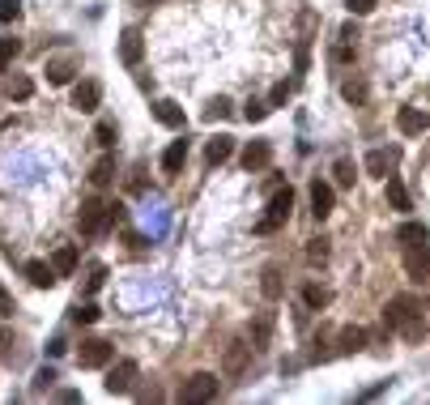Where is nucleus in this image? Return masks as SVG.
<instances>
[{"label": "nucleus", "instance_id": "1", "mask_svg": "<svg viewBox=\"0 0 430 405\" xmlns=\"http://www.w3.org/2000/svg\"><path fill=\"white\" fill-rule=\"evenodd\" d=\"M384 324L400 328L404 341H422L426 337V320H422V299L418 294H396L384 308Z\"/></svg>", "mask_w": 430, "mask_h": 405}, {"label": "nucleus", "instance_id": "2", "mask_svg": "<svg viewBox=\"0 0 430 405\" xmlns=\"http://www.w3.org/2000/svg\"><path fill=\"white\" fill-rule=\"evenodd\" d=\"M119 218V205H107V200H86L81 214H77V226H81V235L98 239V235H107L111 226Z\"/></svg>", "mask_w": 430, "mask_h": 405}, {"label": "nucleus", "instance_id": "3", "mask_svg": "<svg viewBox=\"0 0 430 405\" xmlns=\"http://www.w3.org/2000/svg\"><path fill=\"white\" fill-rule=\"evenodd\" d=\"M290 209H294V188L286 184V188H277L273 196H268V214L256 222V231L260 235H268V231H277L282 222H290Z\"/></svg>", "mask_w": 430, "mask_h": 405}, {"label": "nucleus", "instance_id": "4", "mask_svg": "<svg viewBox=\"0 0 430 405\" xmlns=\"http://www.w3.org/2000/svg\"><path fill=\"white\" fill-rule=\"evenodd\" d=\"M111 359H115V346L103 341V337H90V341H81V350H77V367H86V371L107 367Z\"/></svg>", "mask_w": 430, "mask_h": 405}, {"label": "nucleus", "instance_id": "5", "mask_svg": "<svg viewBox=\"0 0 430 405\" xmlns=\"http://www.w3.org/2000/svg\"><path fill=\"white\" fill-rule=\"evenodd\" d=\"M404 273H409L413 282L430 277V235H426V239H413V243H404Z\"/></svg>", "mask_w": 430, "mask_h": 405}, {"label": "nucleus", "instance_id": "6", "mask_svg": "<svg viewBox=\"0 0 430 405\" xmlns=\"http://www.w3.org/2000/svg\"><path fill=\"white\" fill-rule=\"evenodd\" d=\"M213 397H217V375L213 371H196L179 388V401H213Z\"/></svg>", "mask_w": 430, "mask_h": 405}, {"label": "nucleus", "instance_id": "7", "mask_svg": "<svg viewBox=\"0 0 430 405\" xmlns=\"http://www.w3.org/2000/svg\"><path fill=\"white\" fill-rule=\"evenodd\" d=\"M133 384H137V363L133 359H119L111 371H107V393L115 397V393H133Z\"/></svg>", "mask_w": 430, "mask_h": 405}, {"label": "nucleus", "instance_id": "8", "mask_svg": "<svg viewBox=\"0 0 430 405\" xmlns=\"http://www.w3.org/2000/svg\"><path fill=\"white\" fill-rule=\"evenodd\" d=\"M247 363H251V346H243V341H231V346H226V354H222V371L231 375V379L243 375Z\"/></svg>", "mask_w": 430, "mask_h": 405}, {"label": "nucleus", "instance_id": "9", "mask_svg": "<svg viewBox=\"0 0 430 405\" xmlns=\"http://www.w3.org/2000/svg\"><path fill=\"white\" fill-rule=\"evenodd\" d=\"M396 129H400L404 137H422V133L430 129V115L418 111V107H400V111H396Z\"/></svg>", "mask_w": 430, "mask_h": 405}, {"label": "nucleus", "instance_id": "10", "mask_svg": "<svg viewBox=\"0 0 430 405\" xmlns=\"http://www.w3.org/2000/svg\"><path fill=\"white\" fill-rule=\"evenodd\" d=\"M119 56H124V64H128V68L141 64V56H145V39H141L137 26H128V30L119 35Z\"/></svg>", "mask_w": 430, "mask_h": 405}, {"label": "nucleus", "instance_id": "11", "mask_svg": "<svg viewBox=\"0 0 430 405\" xmlns=\"http://www.w3.org/2000/svg\"><path fill=\"white\" fill-rule=\"evenodd\" d=\"M98 103H103V86L98 82H77L72 86V107L77 111H98Z\"/></svg>", "mask_w": 430, "mask_h": 405}, {"label": "nucleus", "instance_id": "12", "mask_svg": "<svg viewBox=\"0 0 430 405\" xmlns=\"http://www.w3.org/2000/svg\"><path fill=\"white\" fill-rule=\"evenodd\" d=\"M154 120L158 124H166V129H184V107L179 103H175V98H158V103H154Z\"/></svg>", "mask_w": 430, "mask_h": 405}, {"label": "nucleus", "instance_id": "13", "mask_svg": "<svg viewBox=\"0 0 430 405\" xmlns=\"http://www.w3.org/2000/svg\"><path fill=\"white\" fill-rule=\"evenodd\" d=\"M268 162H273V145L268 141H251L243 149V171H264Z\"/></svg>", "mask_w": 430, "mask_h": 405}, {"label": "nucleus", "instance_id": "14", "mask_svg": "<svg viewBox=\"0 0 430 405\" xmlns=\"http://www.w3.org/2000/svg\"><path fill=\"white\" fill-rule=\"evenodd\" d=\"M311 214H315V222H324L333 214V184H324V180L311 184Z\"/></svg>", "mask_w": 430, "mask_h": 405}, {"label": "nucleus", "instance_id": "15", "mask_svg": "<svg viewBox=\"0 0 430 405\" xmlns=\"http://www.w3.org/2000/svg\"><path fill=\"white\" fill-rule=\"evenodd\" d=\"M72 77H77V60H68V56L47 60V82H52V86H68Z\"/></svg>", "mask_w": 430, "mask_h": 405}, {"label": "nucleus", "instance_id": "16", "mask_svg": "<svg viewBox=\"0 0 430 405\" xmlns=\"http://www.w3.org/2000/svg\"><path fill=\"white\" fill-rule=\"evenodd\" d=\"M184 162H188V141H170L162 154V175H179Z\"/></svg>", "mask_w": 430, "mask_h": 405}, {"label": "nucleus", "instance_id": "17", "mask_svg": "<svg viewBox=\"0 0 430 405\" xmlns=\"http://www.w3.org/2000/svg\"><path fill=\"white\" fill-rule=\"evenodd\" d=\"M26 277H30V286H39V290H52L60 277H56V269L47 265V261H30L26 265Z\"/></svg>", "mask_w": 430, "mask_h": 405}, {"label": "nucleus", "instance_id": "18", "mask_svg": "<svg viewBox=\"0 0 430 405\" xmlns=\"http://www.w3.org/2000/svg\"><path fill=\"white\" fill-rule=\"evenodd\" d=\"M231 154H235V137H213V141L205 145V162H209V167H222Z\"/></svg>", "mask_w": 430, "mask_h": 405}, {"label": "nucleus", "instance_id": "19", "mask_svg": "<svg viewBox=\"0 0 430 405\" xmlns=\"http://www.w3.org/2000/svg\"><path fill=\"white\" fill-rule=\"evenodd\" d=\"M341 346V354H358V350H367V328H358V324H349V328H341V337H337Z\"/></svg>", "mask_w": 430, "mask_h": 405}, {"label": "nucleus", "instance_id": "20", "mask_svg": "<svg viewBox=\"0 0 430 405\" xmlns=\"http://www.w3.org/2000/svg\"><path fill=\"white\" fill-rule=\"evenodd\" d=\"M392 158L396 154H388V149H371V154H367V175H375V180H388V167H392Z\"/></svg>", "mask_w": 430, "mask_h": 405}, {"label": "nucleus", "instance_id": "21", "mask_svg": "<svg viewBox=\"0 0 430 405\" xmlns=\"http://www.w3.org/2000/svg\"><path fill=\"white\" fill-rule=\"evenodd\" d=\"M268 337H273V312H264V316L251 320V350H264Z\"/></svg>", "mask_w": 430, "mask_h": 405}, {"label": "nucleus", "instance_id": "22", "mask_svg": "<svg viewBox=\"0 0 430 405\" xmlns=\"http://www.w3.org/2000/svg\"><path fill=\"white\" fill-rule=\"evenodd\" d=\"M260 290H264V299H282L286 282H282V269H277V265H268V269L260 273Z\"/></svg>", "mask_w": 430, "mask_h": 405}, {"label": "nucleus", "instance_id": "23", "mask_svg": "<svg viewBox=\"0 0 430 405\" xmlns=\"http://www.w3.org/2000/svg\"><path fill=\"white\" fill-rule=\"evenodd\" d=\"M52 269H56V277H68L72 269H77V247H56Z\"/></svg>", "mask_w": 430, "mask_h": 405}, {"label": "nucleus", "instance_id": "24", "mask_svg": "<svg viewBox=\"0 0 430 405\" xmlns=\"http://www.w3.org/2000/svg\"><path fill=\"white\" fill-rule=\"evenodd\" d=\"M111 180H115V158H98L94 171H90V184H94V188H107Z\"/></svg>", "mask_w": 430, "mask_h": 405}, {"label": "nucleus", "instance_id": "25", "mask_svg": "<svg viewBox=\"0 0 430 405\" xmlns=\"http://www.w3.org/2000/svg\"><path fill=\"white\" fill-rule=\"evenodd\" d=\"M388 205L400 209V214H409V209H413V200H409V192H404L400 180H388Z\"/></svg>", "mask_w": 430, "mask_h": 405}, {"label": "nucleus", "instance_id": "26", "mask_svg": "<svg viewBox=\"0 0 430 405\" xmlns=\"http://www.w3.org/2000/svg\"><path fill=\"white\" fill-rule=\"evenodd\" d=\"M302 303H307L311 312H320V308H328V303H333V290H324V286H302Z\"/></svg>", "mask_w": 430, "mask_h": 405}, {"label": "nucleus", "instance_id": "27", "mask_svg": "<svg viewBox=\"0 0 430 405\" xmlns=\"http://www.w3.org/2000/svg\"><path fill=\"white\" fill-rule=\"evenodd\" d=\"M68 316H72V324H94V320H98V316H103V312H98V308H94V303H77V308H72Z\"/></svg>", "mask_w": 430, "mask_h": 405}, {"label": "nucleus", "instance_id": "28", "mask_svg": "<svg viewBox=\"0 0 430 405\" xmlns=\"http://www.w3.org/2000/svg\"><path fill=\"white\" fill-rule=\"evenodd\" d=\"M30 94H35V82L30 77H13L9 82V98H17V103H26Z\"/></svg>", "mask_w": 430, "mask_h": 405}, {"label": "nucleus", "instance_id": "29", "mask_svg": "<svg viewBox=\"0 0 430 405\" xmlns=\"http://www.w3.org/2000/svg\"><path fill=\"white\" fill-rule=\"evenodd\" d=\"M333 175H337V184H341V188H349V184H353V175H358V167H353L349 158H337Z\"/></svg>", "mask_w": 430, "mask_h": 405}, {"label": "nucleus", "instance_id": "30", "mask_svg": "<svg viewBox=\"0 0 430 405\" xmlns=\"http://www.w3.org/2000/svg\"><path fill=\"white\" fill-rule=\"evenodd\" d=\"M396 239H400V243H413V239H426V226H422V222H404V226H400V231H396Z\"/></svg>", "mask_w": 430, "mask_h": 405}, {"label": "nucleus", "instance_id": "31", "mask_svg": "<svg viewBox=\"0 0 430 405\" xmlns=\"http://www.w3.org/2000/svg\"><path fill=\"white\" fill-rule=\"evenodd\" d=\"M103 282H107V265H94V269L86 273V294H94V290H103Z\"/></svg>", "mask_w": 430, "mask_h": 405}, {"label": "nucleus", "instance_id": "32", "mask_svg": "<svg viewBox=\"0 0 430 405\" xmlns=\"http://www.w3.org/2000/svg\"><path fill=\"white\" fill-rule=\"evenodd\" d=\"M341 94H345V103H367V82H345Z\"/></svg>", "mask_w": 430, "mask_h": 405}, {"label": "nucleus", "instance_id": "33", "mask_svg": "<svg viewBox=\"0 0 430 405\" xmlns=\"http://www.w3.org/2000/svg\"><path fill=\"white\" fill-rule=\"evenodd\" d=\"M268 111H273V107H268V103H260V98H247V107H243V115H247L251 124H260Z\"/></svg>", "mask_w": 430, "mask_h": 405}, {"label": "nucleus", "instance_id": "34", "mask_svg": "<svg viewBox=\"0 0 430 405\" xmlns=\"http://www.w3.org/2000/svg\"><path fill=\"white\" fill-rule=\"evenodd\" d=\"M226 115H231V98H213V103L205 107V120L213 124V120H226Z\"/></svg>", "mask_w": 430, "mask_h": 405}, {"label": "nucleus", "instance_id": "35", "mask_svg": "<svg viewBox=\"0 0 430 405\" xmlns=\"http://www.w3.org/2000/svg\"><path fill=\"white\" fill-rule=\"evenodd\" d=\"M17 52H21V43H17V39H0V68H9Z\"/></svg>", "mask_w": 430, "mask_h": 405}, {"label": "nucleus", "instance_id": "36", "mask_svg": "<svg viewBox=\"0 0 430 405\" xmlns=\"http://www.w3.org/2000/svg\"><path fill=\"white\" fill-rule=\"evenodd\" d=\"M307 261H311V265H324V261H328V239H311V243H307Z\"/></svg>", "mask_w": 430, "mask_h": 405}, {"label": "nucleus", "instance_id": "37", "mask_svg": "<svg viewBox=\"0 0 430 405\" xmlns=\"http://www.w3.org/2000/svg\"><path fill=\"white\" fill-rule=\"evenodd\" d=\"M290 94H294V86H290V82H277V86H273V94H268V107H286V98H290Z\"/></svg>", "mask_w": 430, "mask_h": 405}, {"label": "nucleus", "instance_id": "38", "mask_svg": "<svg viewBox=\"0 0 430 405\" xmlns=\"http://www.w3.org/2000/svg\"><path fill=\"white\" fill-rule=\"evenodd\" d=\"M94 141H98V145H111V141H115V124H111V120H98Z\"/></svg>", "mask_w": 430, "mask_h": 405}, {"label": "nucleus", "instance_id": "39", "mask_svg": "<svg viewBox=\"0 0 430 405\" xmlns=\"http://www.w3.org/2000/svg\"><path fill=\"white\" fill-rule=\"evenodd\" d=\"M21 17V0H0V21H17Z\"/></svg>", "mask_w": 430, "mask_h": 405}, {"label": "nucleus", "instance_id": "40", "mask_svg": "<svg viewBox=\"0 0 430 405\" xmlns=\"http://www.w3.org/2000/svg\"><path fill=\"white\" fill-rule=\"evenodd\" d=\"M345 5H349V13H353V17H367V13L379 5V0H345Z\"/></svg>", "mask_w": 430, "mask_h": 405}, {"label": "nucleus", "instance_id": "41", "mask_svg": "<svg viewBox=\"0 0 430 405\" xmlns=\"http://www.w3.org/2000/svg\"><path fill=\"white\" fill-rule=\"evenodd\" d=\"M0 354L13 359V328H5V324H0Z\"/></svg>", "mask_w": 430, "mask_h": 405}, {"label": "nucleus", "instance_id": "42", "mask_svg": "<svg viewBox=\"0 0 430 405\" xmlns=\"http://www.w3.org/2000/svg\"><path fill=\"white\" fill-rule=\"evenodd\" d=\"M9 316H13V294L0 286V320H9Z\"/></svg>", "mask_w": 430, "mask_h": 405}, {"label": "nucleus", "instance_id": "43", "mask_svg": "<svg viewBox=\"0 0 430 405\" xmlns=\"http://www.w3.org/2000/svg\"><path fill=\"white\" fill-rule=\"evenodd\" d=\"M52 379H56V371H52V367H43V371L35 375V388H39V393H43V388H52Z\"/></svg>", "mask_w": 430, "mask_h": 405}, {"label": "nucleus", "instance_id": "44", "mask_svg": "<svg viewBox=\"0 0 430 405\" xmlns=\"http://www.w3.org/2000/svg\"><path fill=\"white\" fill-rule=\"evenodd\" d=\"M341 39L353 43V39H358V26H353V21H345V26H341Z\"/></svg>", "mask_w": 430, "mask_h": 405}]
</instances>
